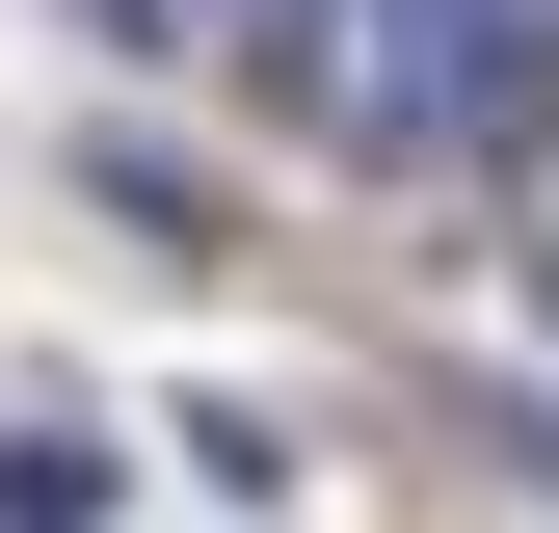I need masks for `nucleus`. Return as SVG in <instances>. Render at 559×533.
<instances>
[{
    "mask_svg": "<svg viewBox=\"0 0 559 533\" xmlns=\"http://www.w3.org/2000/svg\"><path fill=\"white\" fill-rule=\"evenodd\" d=\"M0 533H107V453H81V427H27V453H0Z\"/></svg>",
    "mask_w": 559,
    "mask_h": 533,
    "instance_id": "f257e3e1",
    "label": "nucleus"
}]
</instances>
